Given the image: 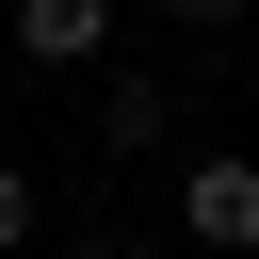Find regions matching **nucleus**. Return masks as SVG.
Returning <instances> with one entry per match:
<instances>
[{
    "label": "nucleus",
    "mask_w": 259,
    "mask_h": 259,
    "mask_svg": "<svg viewBox=\"0 0 259 259\" xmlns=\"http://www.w3.org/2000/svg\"><path fill=\"white\" fill-rule=\"evenodd\" d=\"M178 210H194V243H227V259H243V243H259V162H194V194H178Z\"/></svg>",
    "instance_id": "obj_1"
},
{
    "label": "nucleus",
    "mask_w": 259,
    "mask_h": 259,
    "mask_svg": "<svg viewBox=\"0 0 259 259\" xmlns=\"http://www.w3.org/2000/svg\"><path fill=\"white\" fill-rule=\"evenodd\" d=\"M16 49L32 65H97L113 49V0H16Z\"/></svg>",
    "instance_id": "obj_2"
},
{
    "label": "nucleus",
    "mask_w": 259,
    "mask_h": 259,
    "mask_svg": "<svg viewBox=\"0 0 259 259\" xmlns=\"http://www.w3.org/2000/svg\"><path fill=\"white\" fill-rule=\"evenodd\" d=\"M16 243H32V178L0 162V259H16Z\"/></svg>",
    "instance_id": "obj_3"
},
{
    "label": "nucleus",
    "mask_w": 259,
    "mask_h": 259,
    "mask_svg": "<svg viewBox=\"0 0 259 259\" xmlns=\"http://www.w3.org/2000/svg\"><path fill=\"white\" fill-rule=\"evenodd\" d=\"M178 16H243V0H178Z\"/></svg>",
    "instance_id": "obj_4"
}]
</instances>
